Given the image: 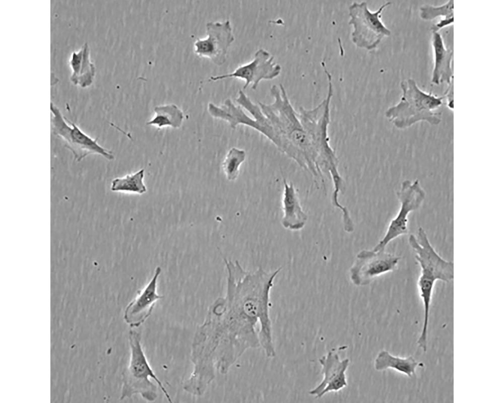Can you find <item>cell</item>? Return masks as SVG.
I'll return each mask as SVG.
<instances>
[{"mask_svg":"<svg viewBox=\"0 0 504 403\" xmlns=\"http://www.w3.org/2000/svg\"><path fill=\"white\" fill-rule=\"evenodd\" d=\"M453 79L448 84V87L446 90L444 95V98L446 99L447 101V106L448 108L453 111Z\"/></svg>","mask_w":504,"mask_h":403,"instance_id":"24","label":"cell"},{"mask_svg":"<svg viewBox=\"0 0 504 403\" xmlns=\"http://www.w3.org/2000/svg\"><path fill=\"white\" fill-rule=\"evenodd\" d=\"M400 259V256L385 250H362L350 268V280L355 286H367L377 277L395 271Z\"/></svg>","mask_w":504,"mask_h":403,"instance_id":"10","label":"cell"},{"mask_svg":"<svg viewBox=\"0 0 504 403\" xmlns=\"http://www.w3.org/2000/svg\"><path fill=\"white\" fill-rule=\"evenodd\" d=\"M453 22V18L442 19L431 28V30L438 31L439 29L452 24Z\"/></svg>","mask_w":504,"mask_h":403,"instance_id":"25","label":"cell"},{"mask_svg":"<svg viewBox=\"0 0 504 403\" xmlns=\"http://www.w3.org/2000/svg\"><path fill=\"white\" fill-rule=\"evenodd\" d=\"M206 37L197 38L194 43L195 53L220 66L227 60L228 50L234 41L229 20L209 22L206 25Z\"/></svg>","mask_w":504,"mask_h":403,"instance_id":"11","label":"cell"},{"mask_svg":"<svg viewBox=\"0 0 504 403\" xmlns=\"http://www.w3.org/2000/svg\"><path fill=\"white\" fill-rule=\"evenodd\" d=\"M270 93L274 98L273 103L259 102V105L274 129L276 147L308 172L317 182L324 180L310 137L290 103L284 87L274 85Z\"/></svg>","mask_w":504,"mask_h":403,"instance_id":"2","label":"cell"},{"mask_svg":"<svg viewBox=\"0 0 504 403\" xmlns=\"http://www.w3.org/2000/svg\"><path fill=\"white\" fill-rule=\"evenodd\" d=\"M51 128L53 134L60 138L65 146L72 153L74 159L80 162L91 154H97L108 160L114 157L111 151L98 144L82 130L75 123L68 120L59 109L51 103Z\"/></svg>","mask_w":504,"mask_h":403,"instance_id":"7","label":"cell"},{"mask_svg":"<svg viewBox=\"0 0 504 403\" xmlns=\"http://www.w3.org/2000/svg\"><path fill=\"white\" fill-rule=\"evenodd\" d=\"M161 268L158 266L149 283L138 291L136 297L127 306L123 314L125 323L131 328L140 326L151 315L156 302L164 296L157 291L158 279Z\"/></svg>","mask_w":504,"mask_h":403,"instance_id":"14","label":"cell"},{"mask_svg":"<svg viewBox=\"0 0 504 403\" xmlns=\"http://www.w3.org/2000/svg\"><path fill=\"white\" fill-rule=\"evenodd\" d=\"M431 45L433 53V66L431 82L435 85L449 84L453 78L452 66L453 51L447 48L438 31H432Z\"/></svg>","mask_w":504,"mask_h":403,"instance_id":"16","label":"cell"},{"mask_svg":"<svg viewBox=\"0 0 504 403\" xmlns=\"http://www.w3.org/2000/svg\"><path fill=\"white\" fill-rule=\"evenodd\" d=\"M155 116L148 121V125H156L158 128L170 126L180 127L183 120L182 111L174 104L158 105L154 109Z\"/></svg>","mask_w":504,"mask_h":403,"instance_id":"20","label":"cell"},{"mask_svg":"<svg viewBox=\"0 0 504 403\" xmlns=\"http://www.w3.org/2000/svg\"><path fill=\"white\" fill-rule=\"evenodd\" d=\"M128 338L130 357L129 364L122 374L120 399L140 394L146 401H155L158 397V389L156 385L150 380L151 378L160 387L168 401L172 402L168 391L148 362L142 348L140 332L131 329Z\"/></svg>","mask_w":504,"mask_h":403,"instance_id":"5","label":"cell"},{"mask_svg":"<svg viewBox=\"0 0 504 403\" xmlns=\"http://www.w3.org/2000/svg\"><path fill=\"white\" fill-rule=\"evenodd\" d=\"M409 245L415 253V258L420 267L419 277L435 282L449 283L454 279V263L445 259L431 244L424 229L420 227L417 236L411 234Z\"/></svg>","mask_w":504,"mask_h":403,"instance_id":"9","label":"cell"},{"mask_svg":"<svg viewBox=\"0 0 504 403\" xmlns=\"http://www.w3.org/2000/svg\"><path fill=\"white\" fill-rule=\"evenodd\" d=\"M397 196L400 203L399 211L390 221L385 235L372 248L373 250H385L391 241L408 234V216L421 207L426 192L418 179H406L401 183Z\"/></svg>","mask_w":504,"mask_h":403,"instance_id":"8","label":"cell"},{"mask_svg":"<svg viewBox=\"0 0 504 403\" xmlns=\"http://www.w3.org/2000/svg\"><path fill=\"white\" fill-rule=\"evenodd\" d=\"M246 156L244 150L236 147L231 148L227 152L222 163V169L228 180L233 181L238 178L240 166Z\"/></svg>","mask_w":504,"mask_h":403,"instance_id":"22","label":"cell"},{"mask_svg":"<svg viewBox=\"0 0 504 403\" xmlns=\"http://www.w3.org/2000/svg\"><path fill=\"white\" fill-rule=\"evenodd\" d=\"M391 4L388 1L374 11L368 8L365 1L354 2L349 6L348 24L353 28L351 38L357 47L372 50L384 38L390 36L391 31L383 23L382 14Z\"/></svg>","mask_w":504,"mask_h":403,"instance_id":"6","label":"cell"},{"mask_svg":"<svg viewBox=\"0 0 504 403\" xmlns=\"http://www.w3.org/2000/svg\"><path fill=\"white\" fill-rule=\"evenodd\" d=\"M70 63L72 70L71 81L75 85L83 88L89 86L95 77V68L90 59L87 43L82 45L79 50L72 53Z\"/></svg>","mask_w":504,"mask_h":403,"instance_id":"18","label":"cell"},{"mask_svg":"<svg viewBox=\"0 0 504 403\" xmlns=\"http://www.w3.org/2000/svg\"><path fill=\"white\" fill-rule=\"evenodd\" d=\"M453 0L438 6L424 5L420 8V17L426 21L432 20L439 17L443 19L453 18Z\"/></svg>","mask_w":504,"mask_h":403,"instance_id":"23","label":"cell"},{"mask_svg":"<svg viewBox=\"0 0 504 403\" xmlns=\"http://www.w3.org/2000/svg\"><path fill=\"white\" fill-rule=\"evenodd\" d=\"M319 361L322 366L323 379L309 391V394L319 398L329 392L339 391L348 385L346 375L350 362L348 358L341 360L336 350L332 349Z\"/></svg>","mask_w":504,"mask_h":403,"instance_id":"13","label":"cell"},{"mask_svg":"<svg viewBox=\"0 0 504 403\" xmlns=\"http://www.w3.org/2000/svg\"><path fill=\"white\" fill-rule=\"evenodd\" d=\"M400 87L399 101L385 112L386 117L396 128L406 129L419 122L431 125L441 122L442 113L437 110L443 105L444 96L422 90L412 78L402 80Z\"/></svg>","mask_w":504,"mask_h":403,"instance_id":"4","label":"cell"},{"mask_svg":"<svg viewBox=\"0 0 504 403\" xmlns=\"http://www.w3.org/2000/svg\"><path fill=\"white\" fill-rule=\"evenodd\" d=\"M208 111L214 118L227 122L233 129L239 125L247 126L258 131L262 130V126L258 117H250L239 105H235L229 98L226 99L220 106L213 103L208 105Z\"/></svg>","mask_w":504,"mask_h":403,"instance_id":"17","label":"cell"},{"mask_svg":"<svg viewBox=\"0 0 504 403\" xmlns=\"http://www.w3.org/2000/svg\"><path fill=\"white\" fill-rule=\"evenodd\" d=\"M325 74L328 83L326 97L312 109H307L300 107L298 115L310 137L322 172L329 175L332 180L333 185L332 204L342 211L344 207L340 203L339 195L344 190L345 182L339 171V160L330 145L328 134L331 121L330 104L333 95L332 77L328 71Z\"/></svg>","mask_w":504,"mask_h":403,"instance_id":"3","label":"cell"},{"mask_svg":"<svg viewBox=\"0 0 504 403\" xmlns=\"http://www.w3.org/2000/svg\"><path fill=\"white\" fill-rule=\"evenodd\" d=\"M144 173L145 170L141 169L123 177L115 178L111 181L110 189L114 192L143 194L147 192L144 182Z\"/></svg>","mask_w":504,"mask_h":403,"instance_id":"21","label":"cell"},{"mask_svg":"<svg viewBox=\"0 0 504 403\" xmlns=\"http://www.w3.org/2000/svg\"><path fill=\"white\" fill-rule=\"evenodd\" d=\"M224 260L225 294L210 305L196 329L191 346L193 369L183 384L196 396H203L216 373L227 374L248 350L261 347L267 358L276 356L270 294L281 268L267 272L260 266L250 272L238 260Z\"/></svg>","mask_w":504,"mask_h":403,"instance_id":"1","label":"cell"},{"mask_svg":"<svg viewBox=\"0 0 504 403\" xmlns=\"http://www.w3.org/2000/svg\"><path fill=\"white\" fill-rule=\"evenodd\" d=\"M420 364L412 356H396L387 350L380 351L374 361V369L377 371L393 369L410 378L416 376V369Z\"/></svg>","mask_w":504,"mask_h":403,"instance_id":"19","label":"cell"},{"mask_svg":"<svg viewBox=\"0 0 504 403\" xmlns=\"http://www.w3.org/2000/svg\"><path fill=\"white\" fill-rule=\"evenodd\" d=\"M274 57L266 50L261 48L254 54L252 60L239 66L233 72L211 77L210 81H217L229 78H236L244 81L243 89L250 85L253 90H256L263 80H271L279 76L281 66L274 61Z\"/></svg>","mask_w":504,"mask_h":403,"instance_id":"12","label":"cell"},{"mask_svg":"<svg viewBox=\"0 0 504 403\" xmlns=\"http://www.w3.org/2000/svg\"><path fill=\"white\" fill-rule=\"evenodd\" d=\"M283 186L281 224L286 229L299 231L305 226L308 216L302 209L293 184L284 179Z\"/></svg>","mask_w":504,"mask_h":403,"instance_id":"15","label":"cell"}]
</instances>
